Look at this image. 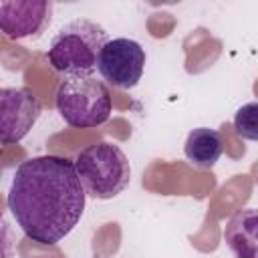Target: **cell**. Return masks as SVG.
<instances>
[{"mask_svg":"<svg viewBox=\"0 0 258 258\" xmlns=\"http://www.w3.org/2000/svg\"><path fill=\"white\" fill-rule=\"evenodd\" d=\"M85 198L87 191L75 161L38 155L16 167L6 204L14 222L32 242L54 246L79 224Z\"/></svg>","mask_w":258,"mask_h":258,"instance_id":"1","label":"cell"},{"mask_svg":"<svg viewBox=\"0 0 258 258\" xmlns=\"http://www.w3.org/2000/svg\"><path fill=\"white\" fill-rule=\"evenodd\" d=\"M52 2L46 0H2L0 28L12 40L40 36L50 24Z\"/></svg>","mask_w":258,"mask_h":258,"instance_id":"7","label":"cell"},{"mask_svg":"<svg viewBox=\"0 0 258 258\" xmlns=\"http://www.w3.org/2000/svg\"><path fill=\"white\" fill-rule=\"evenodd\" d=\"M107 42L109 34L101 24L89 18H75L50 38L46 60L67 77H89L97 69Z\"/></svg>","mask_w":258,"mask_h":258,"instance_id":"2","label":"cell"},{"mask_svg":"<svg viewBox=\"0 0 258 258\" xmlns=\"http://www.w3.org/2000/svg\"><path fill=\"white\" fill-rule=\"evenodd\" d=\"M234 129L242 139L258 141V103L242 105L234 115Z\"/></svg>","mask_w":258,"mask_h":258,"instance_id":"10","label":"cell"},{"mask_svg":"<svg viewBox=\"0 0 258 258\" xmlns=\"http://www.w3.org/2000/svg\"><path fill=\"white\" fill-rule=\"evenodd\" d=\"M145 69V48L133 38H111L101 50L97 71L115 89H133Z\"/></svg>","mask_w":258,"mask_h":258,"instance_id":"5","label":"cell"},{"mask_svg":"<svg viewBox=\"0 0 258 258\" xmlns=\"http://www.w3.org/2000/svg\"><path fill=\"white\" fill-rule=\"evenodd\" d=\"M40 99L28 87H4L0 91V137L4 145L22 141L40 117Z\"/></svg>","mask_w":258,"mask_h":258,"instance_id":"6","label":"cell"},{"mask_svg":"<svg viewBox=\"0 0 258 258\" xmlns=\"http://www.w3.org/2000/svg\"><path fill=\"white\" fill-rule=\"evenodd\" d=\"M224 151L222 135L216 129L210 127H196L187 133V139L183 143V153L187 161L200 169H210L218 163L220 155Z\"/></svg>","mask_w":258,"mask_h":258,"instance_id":"9","label":"cell"},{"mask_svg":"<svg viewBox=\"0 0 258 258\" xmlns=\"http://www.w3.org/2000/svg\"><path fill=\"white\" fill-rule=\"evenodd\" d=\"M224 242L234 258H258V208L238 210L224 228Z\"/></svg>","mask_w":258,"mask_h":258,"instance_id":"8","label":"cell"},{"mask_svg":"<svg viewBox=\"0 0 258 258\" xmlns=\"http://www.w3.org/2000/svg\"><path fill=\"white\" fill-rule=\"evenodd\" d=\"M56 109L62 121L75 129L103 125L111 117V95L97 77H64L56 91Z\"/></svg>","mask_w":258,"mask_h":258,"instance_id":"4","label":"cell"},{"mask_svg":"<svg viewBox=\"0 0 258 258\" xmlns=\"http://www.w3.org/2000/svg\"><path fill=\"white\" fill-rule=\"evenodd\" d=\"M77 173L87 196L95 200H111L119 196L131 179V163L119 145L99 141L83 151L75 159Z\"/></svg>","mask_w":258,"mask_h":258,"instance_id":"3","label":"cell"}]
</instances>
